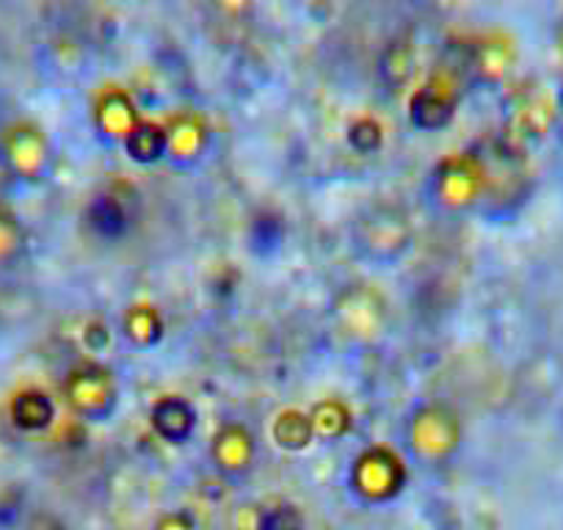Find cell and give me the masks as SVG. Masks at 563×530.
<instances>
[{
	"instance_id": "1",
	"label": "cell",
	"mask_w": 563,
	"mask_h": 530,
	"mask_svg": "<svg viewBox=\"0 0 563 530\" xmlns=\"http://www.w3.org/2000/svg\"><path fill=\"white\" fill-rule=\"evenodd\" d=\"M459 106L456 73L442 69L434 78H429L411 97V122L420 128H442L453 117Z\"/></svg>"
},
{
	"instance_id": "2",
	"label": "cell",
	"mask_w": 563,
	"mask_h": 530,
	"mask_svg": "<svg viewBox=\"0 0 563 530\" xmlns=\"http://www.w3.org/2000/svg\"><path fill=\"white\" fill-rule=\"evenodd\" d=\"M365 232H360V246L371 257H393L395 252L406 249L409 241V227L406 219L393 208H378L362 221Z\"/></svg>"
},
{
	"instance_id": "3",
	"label": "cell",
	"mask_w": 563,
	"mask_h": 530,
	"mask_svg": "<svg viewBox=\"0 0 563 530\" xmlns=\"http://www.w3.org/2000/svg\"><path fill=\"white\" fill-rule=\"evenodd\" d=\"M400 481H404L400 464L382 451L367 453L356 467V486L367 497H389L393 492H398Z\"/></svg>"
},
{
	"instance_id": "4",
	"label": "cell",
	"mask_w": 563,
	"mask_h": 530,
	"mask_svg": "<svg viewBox=\"0 0 563 530\" xmlns=\"http://www.w3.org/2000/svg\"><path fill=\"white\" fill-rule=\"evenodd\" d=\"M415 69H417V47L411 36H395L393 42L387 45L382 56V73L384 86L389 91H400L404 86H409V80L415 78Z\"/></svg>"
},
{
	"instance_id": "5",
	"label": "cell",
	"mask_w": 563,
	"mask_h": 530,
	"mask_svg": "<svg viewBox=\"0 0 563 530\" xmlns=\"http://www.w3.org/2000/svg\"><path fill=\"white\" fill-rule=\"evenodd\" d=\"M511 64V45L503 34H489L470 47V69L484 80H497Z\"/></svg>"
},
{
	"instance_id": "6",
	"label": "cell",
	"mask_w": 563,
	"mask_h": 530,
	"mask_svg": "<svg viewBox=\"0 0 563 530\" xmlns=\"http://www.w3.org/2000/svg\"><path fill=\"white\" fill-rule=\"evenodd\" d=\"M78 393H73V404L86 415H108L113 404V387H111V378H108L106 371L95 367V371H86L78 373Z\"/></svg>"
},
{
	"instance_id": "7",
	"label": "cell",
	"mask_w": 563,
	"mask_h": 530,
	"mask_svg": "<svg viewBox=\"0 0 563 530\" xmlns=\"http://www.w3.org/2000/svg\"><path fill=\"white\" fill-rule=\"evenodd\" d=\"M130 219L133 216H130V210L122 205V197H117V194H102L89 208L91 230L102 238L124 235L130 227Z\"/></svg>"
},
{
	"instance_id": "8",
	"label": "cell",
	"mask_w": 563,
	"mask_h": 530,
	"mask_svg": "<svg viewBox=\"0 0 563 530\" xmlns=\"http://www.w3.org/2000/svg\"><path fill=\"white\" fill-rule=\"evenodd\" d=\"M434 418H437V409H422V412L411 420V445L420 448V451L437 453L434 440H440L442 451L456 442V426H453V418H448L445 415L442 423L437 426V431H434Z\"/></svg>"
},
{
	"instance_id": "9",
	"label": "cell",
	"mask_w": 563,
	"mask_h": 530,
	"mask_svg": "<svg viewBox=\"0 0 563 530\" xmlns=\"http://www.w3.org/2000/svg\"><path fill=\"white\" fill-rule=\"evenodd\" d=\"M155 429L172 442L186 440L194 429L191 407L186 401H180V398H166L164 404L155 407Z\"/></svg>"
},
{
	"instance_id": "10",
	"label": "cell",
	"mask_w": 563,
	"mask_h": 530,
	"mask_svg": "<svg viewBox=\"0 0 563 530\" xmlns=\"http://www.w3.org/2000/svg\"><path fill=\"white\" fill-rule=\"evenodd\" d=\"M257 0H210V14L224 31L246 29L254 18Z\"/></svg>"
},
{
	"instance_id": "11",
	"label": "cell",
	"mask_w": 563,
	"mask_h": 530,
	"mask_svg": "<svg viewBox=\"0 0 563 530\" xmlns=\"http://www.w3.org/2000/svg\"><path fill=\"white\" fill-rule=\"evenodd\" d=\"M128 147L133 150V155L139 161H155L169 147V136H166L158 124H135L133 133L128 136Z\"/></svg>"
},
{
	"instance_id": "12",
	"label": "cell",
	"mask_w": 563,
	"mask_h": 530,
	"mask_svg": "<svg viewBox=\"0 0 563 530\" xmlns=\"http://www.w3.org/2000/svg\"><path fill=\"white\" fill-rule=\"evenodd\" d=\"M100 119L106 128H119V130H128V136L133 133V102L124 91H108L102 97V106H100Z\"/></svg>"
},
{
	"instance_id": "13",
	"label": "cell",
	"mask_w": 563,
	"mask_h": 530,
	"mask_svg": "<svg viewBox=\"0 0 563 530\" xmlns=\"http://www.w3.org/2000/svg\"><path fill=\"white\" fill-rule=\"evenodd\" d=\"M260 530H301V517L294 506H276L263 514Z\"/></svg>"
}]
</instances>
